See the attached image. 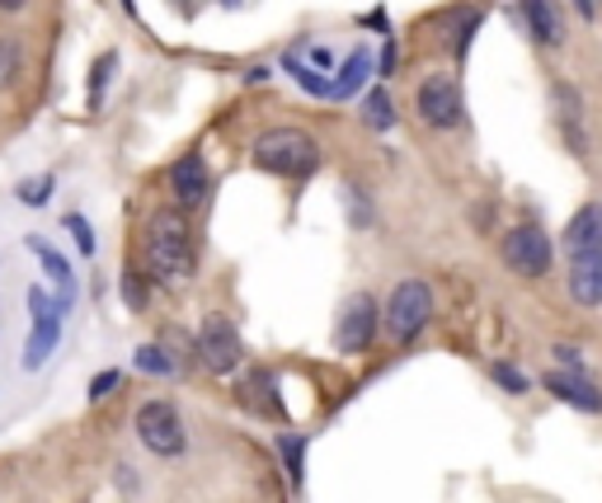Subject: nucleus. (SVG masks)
Masks as SVG:
<instances>
[{"mask_svg":"<svg viewBox=\"0 0 602 503\" xmlns=\"http://www.w3.org/2000/svg\"><path fill=\"white\" fill-rule=\"evenodd\" d=\"M504 264L523 278H541L551 269V235L541 227H513L504 235Z\"/></svg>","mask_w":602,"mask_h":503,"instance_id":"0eeeda50","label":"nucleus"},{"mask_svg":"<svg viewBox=\"0 0 602 503\" xmlns=\"http://www.w3.org/2000/svg\"><path fill=\"white\" fill-rule=\"evenodd\" d=\"M113 71H118V52H104L99 62L90 67V109H99L104 104V94H109V80H113Z\"/></svg>","mask_w":602,"mask_h":503,"instance_id":"a211bd4d","label":"nucleus"},{"mask_svg":"<svg viewBox=\"0 0 602 503\" xmlns=\"http://www.w3.org/2000/svg\"><path fill=\"white\" fill-rule=\"evenodd\" d=\"M137 368L155 372V376H170V372H174V358L160 349V344H147V349H137Z\"/></svg>","mask_w":602,"mask_h":503,"instance_id":"5701e85b","label":"nucleus"},{"mask_svg":"<svg viewBox=\"0 0 602 503\" xmlns=\"http://www.w3.org/2000/svg\"><path fill=\"white\" fill-rule=\"evenodd\" d=\"M278 452H283V466H288V475H292V485H301V475H307V442H301L297 433H283L278 437Z\"/></svg>","mask_w":602,"mask_h":503,"instance_id":"412c9836","label":"nucleus"},{"mask_svg":"<svg viewBox=\"0 0 602 503\" xmlns=\"http://www.w3.org/2000/svg\"><path fill=\"white\" fill-rule=\"evenodd\" d=\"M574 6H579V14H584V19L593 14V0H574Z\"/></svg>","mask_w":602,"mask_h":503,"instance_id":"7c9ffc66","label":"nucleus"},{"mask_svg":"<svg viewBox=\"0 0 602 503\" xmlns=\"http://www.w3.org/2000/svg\"><path fill=\"white\" fill-rule=\"evenodd\" d=\"M170 189L179 198V208H203L208 198H212V170H208V160L203 155H184V160H174V170H170Z\"/></svg>","mask_w":602,"mask_h":503,"instance_id":"1a4fd4ad","label":"nucleus"},{"mask_svg":"<svg viewBox=\"0 0 602 503\" xmlns=\"http://www.w3.org/2000/svg\"><path fill=\"white\" fill-rule=\"evenodd\" d=\"M283 67L297 76V85L307 90V94H315V99H330V80L320 76V71H311V67H301V57H292V52H288V57H283Z\"/></svg>","mask_w":602,"mask_h":503,"instance_id":"aec40b11","label":"nucleus"},{"mask_svg":"<svg viewBox=\"0 0 602 503\" xmlns=\"http://www.w3.org/2000/svg\"><path fill=\"white\" fill-rule=\"evenodd\" d=\"M546 391L555 400H565V405H574V410H589V414L602 410V391L584 372H546Z\"/></svg>","mask_w":602,"mask_h":503,"instance_id":"9b49d317","label":"nucleus"},{"mask_svg":"<svg viewBox=\"0 0 602 503\" xmlns=\"http://www.w3.org/2000/svg\"><path fill=\"white\" fill-rule=\"evenodd\" d=\"M518 6H523L528 33L536 38L541 48H560V43H565V19H560L555 0H518Z\"/></svg>","mask_w":602,"mask_h":503,"instance_id":"f8f14e48","label":"nucleus"},{"mask_svg":"<svg viewBox=\"0 0 602 503\" xmlns=\"http://www.w3.org/2000/svg\"><path fill=\"white\" fill-rule=\"evenodd\" d=\"M570 296L579 306H602V254L570 259Z\"/></svg>","mask_w":602,"mask_h":503,"instance_id":"ddd939ff","label":"nucleus"},{"mask_svg":"<svg viewBox=\"0 0 602 503\" xmlns=\"http://www.w3.org/2000/svg\"><path fill=\"white\" fill-rule=\"evenodd\" d=\"M14 71V43H0V80Z\"/></svg>","mask_w":602,"mask_h":503,"instance_id":"c85d7f7f","label":"nucleus"},{"mask_svg":"<svg viewBox=\"0 0 602 503\" xmlns=\"http://www.w3.org/2000/svg\"><path fill=\"white\" fill-rule=\"evenodd\" d=\"M475 24H480V10H475V6L456 10V24H452V52H456V57H466V48H471V33H475Z\"/></svg>","mask_w":602,"mask_h":503,"instance_id":"4be33fe9","label":"nucleus"},{"mask_svg":"<svg viewBox=\"0 0 602 503\" xmlns=\"http://www.w3.org/2000/svg\"><path fill=\"white\" fill-rule=\"evenodd\" d=\"M193 349H198V358H203V368L212 376H231L240 368V358H245V344H240L235 325H231V320H222V315H208L203 320V330H198Z\"/></svg>","mask_w":602,"mask_h":503,"instance_id":"39448f33","label":"nucleus"},{"mask_svg":"<svg viewBox=\"0 0 602 503\" xmlns=\"http://www.w3.org/2000/svg\"><path fill=\"white\" fill-rule=\"evenodd\" d=\"M565 250H570V259H579V254H602V203H589V208H579V212L570 217Z\"/></svg>","mask_w":602,"mask_h":503,"instance_id":"9d476101","label":"nucleus"},{"mask_svg":"<svg viewBox=\"0 0 602 503\" xmlns=\"http://www.w3.org/2000/svg\"><path fill=\"white\" fill-rule=\"evenodd\" d=\"M137 437H142V447L160 461H179L189 447L184 419H179V410L170 405V400H147V405L137 410Z\"/></svg>","mask_w":602,"mask_h":503,"instance_id":"7ed1b4c3","label":"nucleus"},{"mask_svg":"<svg viewBox=\"0 0 602 503\" xmlns=\"http://www.w3.org/2000/svg\"><path fill=\"white\" fill-rule=\"evenodd\" d=\"M419 118H424L429 128H438V132H448V128H456L461 123V85L452 76H429L424 85H419Z\"/></svg>","mask_w":602,"mask_h":503,"instance_id":"6e6552de","label":"nucleus"},{"mask_svg":"<svg viewBox=\"0 0 602 503\" xmlns=\"http://www.w3.org/2000/svg\"><path fill=\"white\" fill-rule=\"evenodd\" d=\"M14 193H19V203H24V208H43V203H48V193H52V174H43V179H24V184H19Z\"/></svg>","mask_w":602,"mask_h":503,"instance_id":"393cba45","label":"nucleus"},{"mask_svg":"<svg viewBox=\"0 0 602 503\" xmlns=\"http://www.w3.org/2000/svg\"><path fill=\"white\" fill-rule=\"evenodd\" d=\"M24 6H29V0H0V14H19Z\"/></svg>","mask_w":602,"mask_h":503,"instance_id":"c756f323","label":"nucleus"},{"mask_svg":"<svg viewBox=\"0 0 602 503\" xmlns=\"http://www.w3.org/2000/svg\"><path fill=\"white\" fill-rule=\"evenodd\" d=\"M250 160L264 174L307 179L320 165V147H315V137L301 132V128H269V132H259L250 142Z\"/></svg>","mask_w":602,"mask_h":503,"instance_id":"f03ea898","label":"nucleus"},{"mask_svg":"<svg viewBox=\"0 0 602 503\" xmlns=\"http://www.w3.org/2000/svg\"><path fill=\"white\" fill-rule=\"evenodd\" d=\"M555 104H560V118H565L560 128L570 132V147H574V151H584V137H579V99H574V90H570V85H560V90H555Z\"/></svg>","mask_w":602,"mask_h":503,"instance_id":"6ab92c4d","label":"nucleus"},{"mask_svg":"<svg viewBox=\"0 0 602 503\" xmlns=\"http://www.w3.org/2000/svg\"><path fill=\"white\" fill-rule=\"evenodd\" d=\"M490 376H494L509 395H528V391H532V386H528V376L518 372V368H509V362H490Z\"/></svg>","mask_w":602,"mask_h":503,"instance_id":"b1692460","label":"nucleus"},{"mask_svg":"<svg viewBox=\"0 0 602 503\" xmlns=\"http://www.w3.org/2000/svg\"><path fill=\"white\" fill-rule=\"evenodd\" d=\"M67 231L76 235L80 254H94V235H90V221H86V217H80V212H71V217H67Z\"/></svg>","mask_w":602,"mask_h":503,"instance_id":"bb28decb","label":"nucleus"},{"mask_svg":"<svg viewBox=\"0 0 602 503\" xmlns=\"http://www.w3.org/2000/svg\"><path fill=\"white\" fill-rule=\"evenodd\" d=\"M118 386H123V372H118V368H113V372H99V376L90 381V400H104V395H113Z\"/></svg>","mask_w":602,"mask_h":503,"instance_id":"cd10ccee","label":"nucleus"},{"mask_svg":"<svg viewBox=\"0 0 602 503\" xmlns=\"http://www.w3.org/2000/svg\"><path fill=\"white\" fill-rule=\"evenodd\" d=\"M57 334H62V311H48V315H33V334H29V353H24V368H38L48 362Z\"/></svg>","mask_w":602,"mask_h":503,"instance_id":"4468645a","label":"nucleus"},{"mask_svg":"<svg viewBox=\"0 0 602 503\" xmlns=\"http://www.w3.org/2000/svg\"><path fill=\"white\" fill-rule=\"evenodd\" d=\"M433 320V292H429V283H419V278H405L395 292H391V301H387V330H391V339L395 344H410V339L424 330Z\"/></svg>","mask_w":602,"mask_h":503,"instance_id":"20e7f679","label":"nucleus"},{"mask_svg":"<svg viewBox=\"0 0 602 503\" xmlns=\"http://www.w3.org/2000/svg\"><path fill=\"white\" fill-rule=\"evenodd\" d=\"M245 386H250V405H254V410H269L273 419H283V400H278V381H273V372H264V368L250 372Z\"/></svg>","mask_w":602,"mask_h":503,"instance_id":"dca6fc26","label":"nucleus"},{"mask_svg":"<svg viewBox=\"0 0 602 503\" xmlns=\"http://www.w3.org/2000/svg\"><path fill=\"white\" fill-rule=\"evenodd\" d=\"M123 301L132 311L147 306V288H142V273H137V269H123Z\"/></svg>","mask_w":602,"mask_h":503,"instance_id":"a878e982","label":"nucleus"},{"mask_svg":"<svg viewBox=\"0 0 602 503\" xmlns=\"http://www.w3.org/2000/svg\"><path fill=\"white\" fill-rule=\"evenodd\" d=\"M147 264L151 278L165 288H184L193 269H198V254H193V231H189V217L174 212V208H160L147 221Z\"/></svg>","mask_w":602,"mask_h":503,"instance_id":"f257e3e1","label":"nucleus"},{"mask_svg":"<svg viewBox=\"0 0 602 503\" xmlns=\"http://www.w3.org/2000/svg\"><path fill=\"white\" fill-rule=\"evenodd\" d=\"M363 123H368V128H377V132H387V128L395 123L391 94L381 90V85H372V90H368V99H363Z\"/></svg>","mask_w":602,"mask_h":503,"instance_id":"f3484780","label":"nucleus"},{"mask_svg":"<svg viewBox=\"0 0 602 503\" xmlns=\"http://www.w3.org/2000/svg\"><path fill=\"white\" fill-rule=\"evenodd\" d=\"M368 71H372V57H368V48H358L344 67H339V76L330 80V99H349V94H358L363 90V80H368Z\"/></svg>","mask_w":602,"mask_h":503,"instance_id":"2eb2a0df","label":"nucleus"},{"mask_svg":"<svg viewBox=\"0 0 602 503\" xmlns=\"http://www.w3.org/2000/svg\"><path fill=\"white\" fill-rule=\"evenodd\" d=\"M377 296L372 292H353L344 301V311H339L334 320V344L344 349V353H363L372 339H377Z\"/></svg>","mask_w":602,"mask_h":503,"instance_id":"423d86ee","label":"nucleus"}]
</instances>
